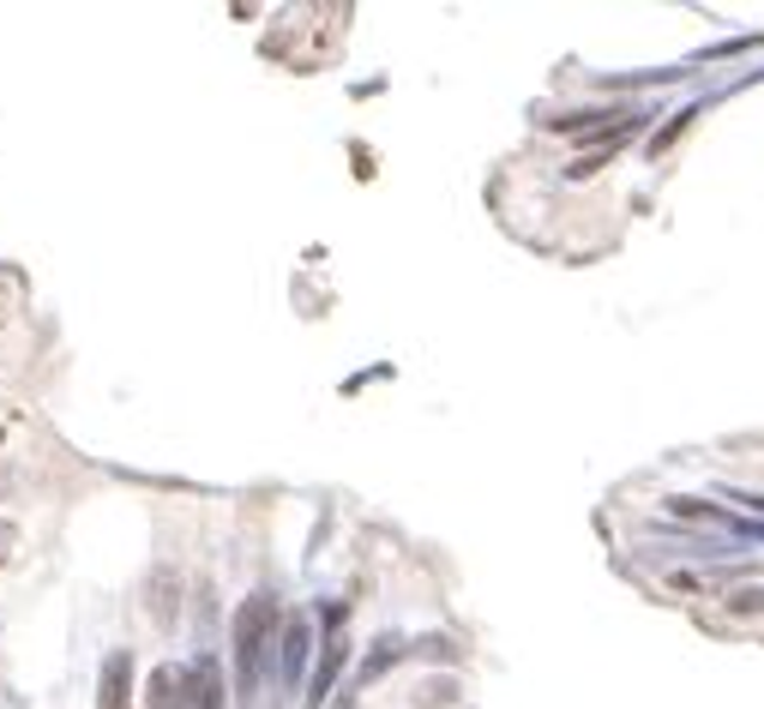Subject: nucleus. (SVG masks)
<instances>
[{"label":"nucleus","instance_id":"f257e3e1","mask_svg":"<svg viewBox=\"0 0 764 709\" xmlns=\"http://www.w3.org/2000/svg\"><path fill=\"white\" fill-rule=\"evenodd\" d=\"M272 638H284V613H277L272 589H259V596H247V601H241V613H235V686H241V698L259 691Z\"/></svg>","mask_w":764,"mask_h":709},{"label":"nucleus","instance_id":"f03ea898","mask_svg":"<svg viewBox=\"0 0 764 709\" xmlns=\"http://www.w3.org/2000/svg\"><path fill=\"white\" fill-rule=\"evenodd\" d=\"M325 620H331V638H325V650H320V667L308 674V709H320V704L331 698V686H337L343 662H350V638H343V608H331Z\"/></svg>","mask_w":764,"mask_h":709},{"label":"nucleus","instance_id":"7ed1b4c3","mask_svg":"<svg viewBox=\"0 0 764 709\" xmlns=\"http://www.w3.org/2000/svg\"><path fill=\"white\" fill-rule=\"evenodd\" d=\"M308 655H313V625L296 613V620H284V638H277V674H284V686H301Z\"/></svg>","mask_w":764,"mask_h":709},{"label":"nucleus","instance_id":"20e7f679","mask_svg":"<svg viewBox=\"0 0 764 709\" xmlns=\"http://www.w3.org/2000/svg\"><path fill=\"white\" fill-rule=\"evenodd\" d=\"M133 704V655L109 650L103 655V679H97V709H126Z\"/></svg>","mask_w":764,"mask_h":709},{"label":"nucleus","instance_id":"39448f33","mask_svg":"<svg viewBox=\"0 0 764 709\" xmlns=\"http://www.w3.org/2000/svg\"><path fill=\"white\" fill-rule=\"evenodd\" d=\"M187 704L193 709H223V674H218L211 655H199L193 674H187Z\"/></svg>","mask_w":764,"mask_h":709},{"label":"nucleus","instance_id":"423d86ee","mask_svg":"<svg viewBox=\"0 0 764 709\" xmlns=\"http://www.w3.org/2000/svg\"><path fill=\"white\" fill-rule=\"evenodd\" d=\"M403 655H410V643H403V638H374V650L362 655V667H355V679H362V686H374V679L386 674L391 662H403Z\"/></svg>","mask_w":764,"mask_h":709},{"label":"nucleus","instance_id":"0eeeda50","mask_svg":"<svg viewBox=\"0 0 764 709\" xmlns=\"http://www.w3.org/2000/svg\"><path fill=\"white\" fill-rule=\"evenodd\" d=\"M668 511H674V518H693V523H729V530L741 535V518H729V506H710V499H686V494H674V499H668Z\"/></svg>","mask_w":764,"mask_h":709},{"label":"nucleus","instance_id":"6e6552de","mask_svg":"<svg viewBox=\"0 0 764 709\" xmlns=\"http://www.w3.org/2000/svg\"><path fill=\"white\" fill-rule=\"evenodd\" d=\"M169 589H181V584H175L169 572H157V577H151V613H157L163 625H169L175 613H181V596H169Z\"/></svg>","mask_w":764,"mask_h":709},{"label":"nucleus","instance_id":"1a4fd4ad","mask_svg":"<svg viewBox=\"0 0 764 709\" xmlns=\"http://www.w3.org/2000/svg\"><path fill=\"white\" fill-rule=\"evenodd\" d=\"M729 613H764V584L734 589V596H729Z\"/></svg>","mask_w":764,"mask_h":709},{"label":"nucleus","instance_id":"9d476101","mask_svg":"<svg viewBox=\"0 0 764 709\" xmlns=\"http://www.w3.org/2000/svg\"><path fill=\"white\" fill-rule=\"evenodd\" d=\"M693 114H698V109H680V114H674V121H668V126H662V133L651 139V151H668V145H674V139H680V126H686V121H693Z\"/></svg>","mask_w":764,"mask_h":709},{"label":"nucleus","instance_id":"9b49d317","mask_svg":"<svg viewBox=\"0 0 764 709\" xmlns=\"http://www.w3.org/2000/svg\"><path fill=\"white\" fill-rule=\"evenodd\" d=\"M12 547H19V523H0V565L12 560Z\"/></svg>","mask_w":764,"mask_h":709},{"label":"nucleus","instance_id":"f8f14e48","mask_svg":"<svg viewBox=\"0 0 764 709\" xmlns=\"http://www.w3.org/2000/svg\"><path fill=\"white\" fill-rule=\"evenodd\" d=\"M416 655H457V650H452V638H422V643H416Z\"/></svg>","mask_w":764,"mask_h":709}]
</instances>
